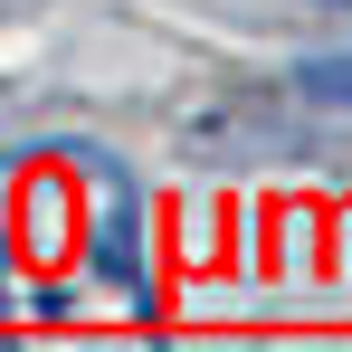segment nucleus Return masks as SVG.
Segmentation results:
<instances>
[{"instance_id": "f257e3e1", "label": "nucleus", "mask_w": 352, "mask_h": 352, "mask_svg": "<svg viewBox=\"0 0 352 352\" xmlns=\"http://www.w3.org/2000/svg\"><path fill=\"white\" fill-rule=\"evenodd\" d=\"M10 352H162L143 286H105V305L86 295H48V324H10Z\"/></svg>"}, {"instance_id": "f03ea898", "label": "nucleus", "mask_w": 352, "mask_h": 352, "mask_svg": "<svg viewBox=\"0 0 352 352\" xmlns=\"http://www.w3.org/2000/svg\"><path fill=\"white\" fill-rule=\"evenodd\" d=\"M343 10H352V0H343Z\"/></svg>"}]
</instances>
